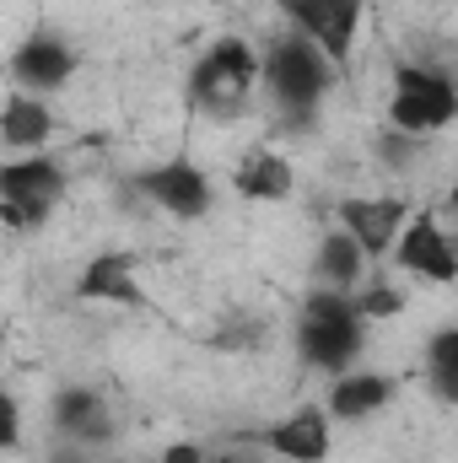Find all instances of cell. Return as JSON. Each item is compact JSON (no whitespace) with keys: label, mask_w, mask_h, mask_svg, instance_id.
Returning <instances> with one entry per match:
<instances>
[{"label":"cell","mask_w":458,"mask_h":463,"mask_svg":"<svg viewBox=\"0 0 458 463\" xmlns=\"http://www.w3.org/2000/svg\"><path fill=\"white\" fill-rule=\"evenodd\" d=\"M259 71H264L270 98L281 103V114H313L319 98H324L329 81H335V65L324 60V49H319L313 38H302V33L281 38V43L270 49V60H259Z\"/></svg>","instance_id":"1"},{"label":"cell","mask_w":458,"mask_h":463,"mask_svg":"<svg viewBox=\"0 0 458 463\" xmlns=\"http://www.w3.org/2000/svg\"><path fill=\"white\" fill-rule=\"evenodd\" d=\"M388 118L399 135H437L458 118V92L453 81L432 65H399L394 71V103H388Z\"/></svg>","instance_id":"2"},{"label":"cell","mask_w":458,"mask_h":463,"mask_svg":"<svg viewBox=\"0 0 458 463\" xmlns=\"http://www.w3.org/2000/svg\"><path fill=\"white\" fill-rule=\"evenodd\" d=\"M135 189H140L151 205H162L167 216H178V222H200V216L211 211V173H205L200 162H189V156H173V162L140 173Z\"/></svg>","instance_id":"3"},{"label":"cell","mask_w":458,"mask_h":463,"mask_svg":"<svg viewBox=\"0 0 458 463\" xmlns=\"http://www.w3.org/2000/svg\"><path fill=\"white\" fill-rule=\"evenodd\" d=\"M281 11L297 22L302 38L324 49L329 65H345L361 33V0H281Z\"/></svg>","instance_id":"4"},{"label":"cell","mask_w":458,"mask_h":463,"mask_svg":"<svg viewBox=\"0 0 458 463\" xmlns=\"http://www.w3.org/2000/svg\"><path fill=\"white\" fill-rule=\"evenodd\" d=\"M388 253H394V264H399L405 275H421V280H432V286H448L458 275V253H453L448 232H443V222H437L432 211H421L415 222H405Z\"/></svg>","instance_id":"5"},{"label":"cell","mask_w":458,"mask_h":463,"mask_svg":"<svg viewBox=\"0 0 458 463\" xmlns=\"http://www.w3.org/2000/svg\"><path fill=\"white\" fill-rule=\"evenodd\" d=\"M335 216H340V232L356 237V248L367 259H383L394 248L399 227L410 222V200H399V194H350V200H340Z\"/></svg>","instance_id":"6"},{"label":"cell","mask_w":458,"mask_h":463,"mask_svg":"<svg viewBox=\"0 0 458 463\" xmlns=\"http://www.w3.org/2000/svg\"><path fill=\"white\" fill-rule=\"evenodd\" d=\"M367 340L361 318H302L297 324V355L319 372H345Z\"/></svg>","instance_id":"7"},{"label":"cell","mask_w":458,"mask_h":463,"mask_svg":"<svg viewBox=\"0 0 458 463\" xmlns=\"http://www.w3.org/2000/svg\"><path fill=\"white\" fill-rule=\"evenodd\" d=\"M140 259L135 253H98L87 269H81V280H76V302H109V307H146V291H140Z\"/></svg>","instance_id":"8"},{"label":"cell","mask_w":458,"mask_h":463,"mask_svg":"<svg viewBox=\"0 0 458 463\" xmlns=\"http://www.w3.org/2000/svg\"><path fill=\"white\" fill-rule=\"evenodd\" d=\"M11 76H16V87L22 92H60L71 76H76V49L71 43H60L54 33H33L16 54H11Z\"/></svg>","instance_id":"9"},{"label":"cell","mask_w":458,"mask_h":463,"mask_svg":"<svg viewBox=\"0 0 458 463\" xmlns=\"http://www.w3.org/2000/svg\"><path fill=\"white\" fill-rule=\"evenodd\" d=\"M54 426H60L65 442H76V448H103V442H114V410H109L103 393H92V388H65V393L54 399Z\"/></svg>","instance_id":"10"},{"label":"cell","mask_w":458,"mask_h":463,"mask_svg":"<svg viewBox=\"0 0 458 463\" xmlns=\"http://www.w3.org/2000/svg\"><path fill=\"white\" fill-rule=\"evenodd\" d=\"M264 442H270V453H281L286 463H324L329 458V415L319 404H308V410L286 415L281 426H270Z\"/></svg>","instance_id":"11"},{"label":"cell","mask_w":458,"mask_h":463,"mask_svg":"<svg viewBox=\"0 0 458 463\" xmlns=\"http://www.w3.org/2000/svg\"><path fill=\"white\" fill-rule=\"evenodd\" d=\"M49 135H54V114H49V103H38L33 92H11V98L0 103V146H5L11 156L43 151Z\"/></svg>","instance_id":"12"},{"label":"cell","mask_w":458,"mask_h":463,"mask_svg":"<svg viewBox=\"0 0 458 463\" xmlns=\"http://www.w3.org/2000/svg\"><path fill=\"white\" fill-rule=\"evenodd\" d=\"M232 189H237L243 200H264V205H275V200H291V189H297V173H291V162H286L281 151H270V146H253V151L237 162V173H232Z\"/></svg>","instance_id":"13"},{"label":"cell","mask_w":458,"mask_h":463,"mask_svg":"<svg viewBox=\"0 0 458 463\" xmlns=\"http://www.w3.org/2000/svg\"><path fill=\"white\" fill-rule=\"evenodd\" d=\"M65 194V167L43 151L0 162V200H60Z\"/></svg>","instance_id":"14"},{"label":"cell","mask_w":458,"mask_h":463,"mask_svg":"<svg viewBox=\"0 0 458 463\" xmlns=\"http://www.w3.org/2000/svg\"><path fill=\"white\" fill-rule=\"evenodd\" d=\"M248 87H253V76H237V71H227V65H216V60L200 54L195 81H189V98H195V109H205L211 118H232V114H243Z\"/></svg>","instance_id":"15"},{"label":"cell","mask_w":458,"mask_h":463,"mask_svg":"<svg viewBox=\"0 0 458 463\" xmlns=\"http://www.w3.org/2000/svg\"><path fill=\"white\" fill-rule=\"evenodd\" d=\"M394 399V383L383 372H340L329 388V415L335 420H367Z\"/></svg>","instance_id":"16"},{"label":"cell","mask_w":458,"mask_h":463,"mask_svg":"<svg viewBox=\"0 0 458 463\" xmlns=\"http://www.w3.org/2000/svg\"><path fill=\"white\" fill-rule=\"evenodd\" d=\"M313 275H319V286H329V291H356L361 275H367V253L356 248L350 232H324V237H319Z\"/></svg>","instance_id":"17"},{"label":"cell","mask_w":458,"mask_h":463,"mask_svg":"<svg viewBox=\"0 0 458 463\" xmlns=\"http://www.w3.org/2000/svg\"><path fill=\"white\" fill-rule=\"evenodd\" d=\"M426 377H432V388H437V399H458V329H437L432 335V345H426Z\"/></svg>","instance_id":"18"},{"label":"cell","mask_w":458,"mask_h":463,"mask_svg":"<svg viewBox=\"0 0 458 463\" xmlns=\"http://www.w3.org/2000/svg\"><path fill=\"white\" fill-rule=\"evenodd\" d=\"M350 307H356V318H361V324H367V318H399V313H405V297H399L394 286L372 280L367 291H356V297H350Z\"/></svg>","instance_id":"19"},{"label":"cell","mask_w":458,"mask_h":463,"mask_svg":"<svg viewBox=\"0 0 458 463\" xmlns=\"http://www.w3.org/2000/svg\"><path fill=\"white\" fill-rule=\"evenodd\" d=\"M49 211H54V200H0V222L11 232H33L49 222Z\"/></svg>","instance_id":"20"},{"label":"cell","mask_w":458,"mask_h":463,"mask_svg":"<svg viewBox=\"0 0 458 463\" xmlns=\"http://www.w3.org/2000/svg\"><path fill=\"white\" fill-rule=\"evenodd\" d=\"M22 448V404L11 388H0V453H16Z\"/></svg>","instance_id":"21"},{"label":"cell","mask_w":458,"mask_h":463,"mask_svg":"<svg viewBox=\"0 0 458 463\" xmlns=\"http://www.w3.org/2000/svg\"><path fill=\"white\" fill-rule=\"evenodd\" d=\"M377 156H383L388 167H399V173H405V167H415V135H399V129H394V135H383V151H377Z\"/></svg>","instance_id":"22"},{"label":"cell","mask_w":458,"mask_h":463,"mask_svg":"<svg viewBox=\"0 0 458 463\" xmlns=\"http://www.w3.org/2000/svg\"><path fill=\"white\" fill-rule=\"evenodd\" d=\"M157 463H205V448H200V442H173Z\"/></svg>","instance_id":"23"},{"label":"cell","mask_w":458,"mask_h":463,"mask_svg":"<svg viewBox=\"0 0 458 463\" xmlns=\"http://www.w3.org/2000/svg\"><path fill=\"white\" fill-rule=\"evenodd\" d=\"M49 463H87V448L65 442V448H54V458H49Z\"/></svg>","instance_id":"24"},{"label":"cell","mask_w":458,"mask_h":463,"mask_svg":"<svg viewBox=\"0 0 458 463\" xmlns=\"http://www.w3.org/2000/svg\"><path fill=\"white\" fill-rule=\"evenodd\" d=\"M222 463H259V458H253V453H227Z\"/></svg>","instance_id":"25"},{"label":"cell","mask_w":458,"mask_h":463,"mask_svg":"<svg viewBox=\"0 0 458 463\" xmlns=\"http://www.w3.org/2000/svg\"><path fill=\"white\" fill-rule=\"evenodd\" d=\"M109 463H124V458H109Z\"/></svg>","instance_id":"26"}]
</instances>
